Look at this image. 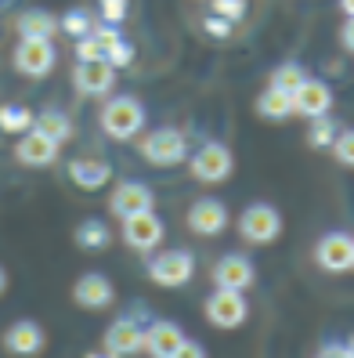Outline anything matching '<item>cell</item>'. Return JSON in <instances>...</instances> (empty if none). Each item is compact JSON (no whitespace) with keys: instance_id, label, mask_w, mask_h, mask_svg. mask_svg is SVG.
Wrapping results in <instances>:
<instances>
[{"instance_id":"obj_1","label":"cell","mask_w":354,"mask_h":358,"mask_svg":"<svg viewBox=\"0 0 354 358\" xmlns=\"http://www.w3.org/2000/svg\"><path fill=\"white\" fill-rule=\"evenodd\" d=\"M141 127H145V109L131 94H119L101 109V131L112 141H131L134 134H141Z\"/></svg>"},{"instance_id":"obj_2","label":"cell","mask_w":354,"mask_h":358,"mask_svg":"<svg viewBox=\"0 0 354 358\" xmlns=\"http://www.w3.org/2000/svg\"><path fill=\"white\" fill-rule=\"evenodd\" d=\"M138 149L152 166H177V163H184V156H189V138H184L177 127H159L152 134H145L138 141Z\"/></svg>"},{"instance_id":"obj_3","label":"cell","mask_w":354,"mask_h":358,"mask_svg":"<svg viewBox=\"0 0 354 358\" xmlns=\"http://www.w3.org/2000/svg\"><path fill=\"white\" fill-rule=\"evenodd\" d=\"M239 236L253 246H267L282 236V214L272 203H253L239 214Z\"/></svg>"},{"instance_id":"obj_4","label":"cell","mask_w":354,"mask_h":358,"mask_svg":"<svg viewBox=\"0 0 354 358\" xmlns=\"http://www.w3.org/2000/svg\"><path fill=\"white\" fill-rule=\"evenodd\" d=\"M202 311H206V322H210L214 329H239L246 322V315H249L242 293L239 289H221V286L206 297Z\"/></svg>"},{"instance_id":"obj_5","label":"cell","mask_w":354,"mask_h":358,"mask_svg":"<svg viewBox=\"0 0 354 358\" xmlns=\"http://www.w3.org/2000/svg\"><path fill=\"white\" fill-rule=\"evenodd\" d=\"M192 178L196 181H202V185H217V181H228L232 178V166H235V159H232V149L228 145H221V141H206L202 149H196V156H192Z\"/></svg>"},{"instance_id":"obj_6","label":"cell","mask_w":354,"mask_h":358,"mask_svg":"<svg viewBox=\"0 0 354 358\" xmlns=\"http://www.w3.org/2000/svg\"><path fill=\"white\" fill-rule=\"evenodd\" d=\"M145 271H149V279H152L156 286L177 289V286H184V282L196 275V257L184 254V250H166V254L152 257Z\"/></svg>"},{"instance_id":"obj_7","label":"cell","mask_w":354,"mask_h":358,"mask_svg":"<svg viewBox=\"0 0 354 358\" xmlns=\"http://www.w3.org/2000/svg\"><path fill=\"white\" fill-rule=\"evenodd\" d=\"M315 264L329 275H344V271L354 268V239L351 231H329V236L318 239L315 246Z\"/></svg>"},{"instance_id":"obj_8","label":"cell","mask_w":354,"mask_h":358,"mask_svg":"<svg viewBox=\"0 0 354 358\" xmlns=\"http://www.w3.org/2000/svg\"><path fill=\"white\" fill-rule=\"evenodd\" d=\"M166 236L163 221L152 214V210H145V214H131L123 217V243H127L131 250H141V254H149V250H156Z\"/></svg>"},{"instance_id":"obj_9","label":"cell","mask_w":354,"mask_h":358,"mask_svg":"<svg viewBox=\"0 0 354 358\" xmlns=\"http://www.w3.org/2000/svg\"><path fill=\"white\" fill-rule=\"evenodd\" d=\"M152 206H156V196L145 181H119L109 196V210L119 221L131 217V214H145V210H152Z\"/></svg>"},{"instance_id":"obj_10","label":"cell","mask_w":354,"mask_h":358,"mask_svg":"<svg viewBox=\"0 0 354 358\" xmlns=\"http://www.w3.org/2000/svg\"><path fill=\"white\" fill-rule=\"evenodd\" d=\"M58 62V51L51 40H22L15 48V69L26 76H47Z\"/></svg>"},{"instance_id":"obj_11","label":"cell","mask_w":354,"mask_h":358,"mask_svg":"<svg viewBox=\"0 0 354 358\" xmlns=\"http://www.w3.org/2000/svg\"><path fill=\"white\" fill-rule=\"evenodd\" d=\"M44 344H47V336L33 319H18L4 329V351L15 358H36L44 351Z\"/></svg>"},{"instance_id":"obj_12","label":"cell","mask_w":354,"mask_h":358,"mask_svg":"<svg viewBox=\"0 0 354 358\" xmlns=\"http://www.w3.org/2000/svg\"><path fill=\"white\" fill-rule=\"evenodd\" d=\"M73 301L80 308H87V311H105L116 301V289L101 271H87V275H80L73 282Z\"/></svg>"},{"instance_id":"obj_13","label":"cell","mask_w":354,"mask_h":358,"mask_svg":"<svg viewBox=\"0 0 354 358\" xmlns=\"http://www.w3.org/2000/svg\"><path fill=\"white\" fill-rule=\"evenodd\" d=\"M189 228L196 231V236H221V231L228 228V206L221 199H196L192 210H189Z\"/></svg>"},{"instance_id":"obj_14","label":"cell","mask_w":354,"mask_h":358,"mask_svg":"<svg viewBox=\"0 0 354 358\" xmlns=\"http://www.w3.org/2000/svg\"><path fill=\"white\" fill-rule=\"evenodd\" d=\"M253 279H257V268H253V261L242 257V254H228V257H221L217 268H214V282H217L221 289H239V293H246L249 286H253Z\"/></svg>"},{"instance_id":"obj_15","label":"cell","mask_w":354,"mask_h":358,"mask_svg":"<svg viewBox=\"0 0 354 358\" xmlns=\"http://www.w3.org/2000/svg\"><path fill=\"white\" fill-rule=\"evenodd\" d=\"M181 341H184V329L177 322H166V319L152 322L149 329H141V351L152 355V358H170L181 348Z\"/></svg>"},{"instance_id":"obj_16","label":"cell","mask_w":354,"mask_h":358,"mask_svg":"<svg viewBox=\"0 0 354 358\" xmlns=\"http://www.w3.org/2000/svg\"><path fill=\"white\" fill-rule=\"evenodd\" d=\"M116 87V69L109 66L105 58L98 62H80L76 66V91L87 98H101Z\"/></svg>"},{"instance_id":"obj_17","label":"cell","mask_w":354,"mask_h":358,"mask_svg":"<svg viewBox=\"0 0 354 358\" xmlns=\"http://www.w3.org/2000/svg\"><path fill=\"white\" fill-rule=\"evenodd\" d=\"M332 109V91H329V83L322 80H304L300 87L293 91V116H307V120H315V116H325Z\"/></svg>"},{"instance_id":"obj_18","label":"cell","mask_w":354,"mask_h":358,"mask_svg":"<svg viewBox=\"0 0 354 358\" xmlns=\"http://www.w3.org/2000/svg\"><path fill=\"white\" fill-rule=\"evenodd\" d=\"M58 149H61L58 141H51V138H44L40 131L29 127L22 138H18V145H15V159L22 166H51L58 159Z\"/></svg>"},{"instance_id":"obj_19","label":"cell","mask_w":354,"mask_h":358,"mask_svg":"<svg viewBox=\"0 0 354 358\" xmlns=\"http://www.w3.org/2000/svg\"><path fill=\"white\" fill-rule=\"evenodd\" d=\"M105 351L127 358V355H138L141 351V326L134 319H116L109 329H105Z\"/></svg>"},{"instance_id":"obj_20","label":"cell","mask_w":354,"mask_h":358,"mask_svg":"<svg viewBox=\"0 0 354 358\" xmlns=\"http://www.w3.org/2000/svg\"><path fill=\"white\" fill-rule=\"evenodd\" d=\"M69 178H73L76 188H83V192H98V188L112 178V171H109V163L83 156V159H73L69 163Z\"/></svg>"},{"instance_id":"obj_21","label":"cell","mask_w":354,"mask_h":358,"mask_svg":"<svg viewBox=\"0 0 354 358\" xmlns=\"http://www.w3.org/2000/svg\"><path fill=\"white\" fill-rule=\"evenodd\" d=\"M15 29L22 33V40H51L58 33V18L44 8H29V11L18 15Z\"/></svg>"},{"instance_id":"obj_22","label":"cell","mask_w":354,"mask_h":358,"mask_svg":"<svg viewBox=\"0 0 354 358\" xmlns=\"http://www.w3.org/2000/svg\"><path fill=\"white\" fill-rule=\"evenodd\" d=\"M257 113H260V120L282 123V120L293 116V94H289V91H279V87H267V91L257 98Z\"/></svg>"},{"instance_id":"obj_23","label":"cell","mask_w":354,"mask_h":358,"mask_svg":"<svg viewBox=\"0 0 354 358\" xmlns=\"http://www.w3.org/2000/svg\"><path fill=\"white\" fill-rule=\"evenodd\" d=\"M33 131H40L44 138H51V141H69V134H73V123H69V116L66 113H58V109H44L40 116H33Z\"/></svg>"},{"instance_id":"obj_24","label":"cell","mask_w":354,"mask_h":358,"mask_svg":"<svg viewBox=\"0 0 354 358\" xmlns=\"http://www.w3.org/2000/svg\"><path fill=\"white\" fill-rule=\"evenodd\" d=\"M112 243V231L105 228V221H83L80 228H76V246L80 250H105Z\"/></svg>"},{"instance_id":"obj_25","label":"cell","mask_w":354,"mask_h":358,"mask_svg":"<svg viewBox=\"0 0 354 358\" xmlns=\"http://www.w3.org/2000/svg\"><path fill=\"white\" fill-rule=\"evenodd\" d=\"M33 127V113L22 105H4L0 109V131L4 134H26Z\"/></svg>"},{"instance_id":"obj_26","label":"cell","mask_w":354,"mask_h":358,"mask_svg":"<svg viewBox=\"0 0 354 358\" xmlns=\"http://www.w3.org/2000/svg\"><path fill=\"white\" fill-rule=\"evenodd\" d=\"M91 29H94V18H91V11H83V8H73V11H66L58 18V33H69L73 40L87 36Z\"/></svg>"},{"instance_id":"obj_27","label":"cell","mask_w":354,"mask_h":358,"mask_svg":"<svg viewBox=\"0 0 354 358\" xmlns=\"http://www.w3.org/2000/svg\"><path fill=\"white\" fill-rule=\"evenodd\" d=\"M304 80H307L304 66H297V62H282V66L272 73V83H267V87H279V91H289V94H293Z\"/></svg>"},{"instance_id":"obj_28","label":"cell","mask_w":354,"mask_h":358,"mask_svg":"<svg viewBox=\"0 0 354 358\" xmlns=\"http://www.w3.org/2000/svg\"><path fill=\"white\" fill-rule=\"evenodd\" d=\"M340 131H337V123H332V116L325 113V116H315L311 120V131H307V141L315 145V149H329L332 145V138H337Z\"/></svg>"},{"instance_id":"obj_29","label":"cell","mask_w":354,"mask_h":358,"mask_svg":"<svg viewBox=\"0 0 354 358\" xmlns=\"http://www.w3.org/2000/svg\"><path fill=\"white\" fill-rule=\"evenodd\" d=\"M105 62L112 69H127L131 62H134V48L127 44V40H116L112 48H105Z\"/></svg>"},{"instance_id":"obj_30","label":"cell","mask_w":354,"mask_h":358,"mask_svg":"<svg viewBox=\"0 0 354 358\" xmlns=\"http://www.w3.org/2000/svg\"><path fill=\"white\" fill-rule=\"evenodd\" d=\"M329 149H332V156L340 159V166H351L354 163V134L351 131H340L337 138H332Z\"/></svg>"},{"instance_id":"obj_31","label":"cell","mask_w":354,"mask_h":358,"mask_svg":"<svg viewBox=\"0 0 354 358\" xmlns=\"http://www.w3.org/2000/svg\"><path fill=\"white\" fill-rule=\"evenodd\" d=\"M98 8H101V18H105L109 26H119L123 18H127L131 0H98Z\"/></svg>"},{"instance_id":"obj_32","label":"cell","mask_w":354,"mask_h":358,"mask_svg":"<svg viewBox=\"0 0 354 358\" xmlns=\"http://www.w3.org/2000/svg\"><path fill=\"white\" fill-rule=\"evenodd\" d=\"M210 15H221L228 18V22H239V18L246 15V0H210Z\"/></svg>"},{"instance_id":"obj_33","label":"cell","mask_w":354,"mask_h":358,"mask_svg":"<svg viewBox=\"0 0 354 358\" xmlns=\"http://www.w3.org/2000/svg\"><path fill=\"white\" fill-rule=\"evenodd\" d=\"M76 58L80 62H98V58H105V48L94 40V33H87V36L76 40Z\"/></svg>"},{"instance_id":"obj_34","label":"cell","mask_w":354,"mask_h":358,"mask_svg":"<svg viewBox=\"0 0 354 358\" xmlns=\"http://www.w3.org/2000/svg\"><path fill=\"white\" fill-rule=\"evenodd\" d=\"M232 26L235 22H228V18H221V15H206L202 18L206 36H214V40H228V36H232Z\"/></svg>"},{"instance_id":"obj_35","label":"cell","mask_w":354,"mask_h":358,"mask_svg":"<svg viewBox=\"0 0 354 358\" xmlns=\"http://www.w3.org/2000/svg\"><path fill=\"white\" fill-rule=\"evenodd\" d=\"M170 358H206V351H202V344H196V341H189V336H184L181 348H177Z\"/></svg>"},{"instance_id":"obj_36","label":"cell","mask_w":354,"mask_h":358,"mask_svg":"<svg viewBox=\"0 0 354 358\" xmlns=\"http://www.w3.org/2000/svg\"><path fill=\"white\" fill-rule=\"evenodd\" d=\"M318 358H354V355H351L347 344H329V348L318 351Z\"/></svg>"},{"instance_id":"obj_37","label":"cell","mask_w":354,"mask_h":358,"mask_svg":"<svg viewBox=\"0 0 354 358\" xmlns=\"http://www.w3.org/2000/svg\"><path fill=\"white\" fill-rule=\"evenodd\" d=\"M340 44H344V51H351L354 48V33H351V22L344 26V33H340Z\"/></svg>"},{"instance_id":"obj_38","label":"cell","mask_w":354,"mask_h":358,"mask_svg":"<svg viewBox=\"0 0 354 358\" xmlns=\"http://www.w3.org/2000/svg\"><path fill=\"white\" fill-rule=\"evenodd\" d=\"M87 358H119V355H112V351H91Z\"/></svg>"},{"instance_id":"obj_39","label":"cell","mask_w":354,"mask_h":358,"mask_svg":"<svg viewBox=\"0 0 354 358\" xmlns=\"http://www.w3.org/2000/svg\"><path fill=\"white\" fill-rule=\"evenodd\" d=\"M4 289H8V271L0 268V297H4Z\"/></svg>"},{"instance_id":"obj_40","label":"cell","mask_w":354,"mask_h":358,"mask_svg":"<svg viewBox=\"0 0 354 358\" xmlns=\"http://www.w3.org/2000/svg\"><path fill=\"white\" fill-rule=\"evenodd\" d=\"M340 8H344V15L351 18V11H354V0H340Z\"/></svg>"}]
</instances>
